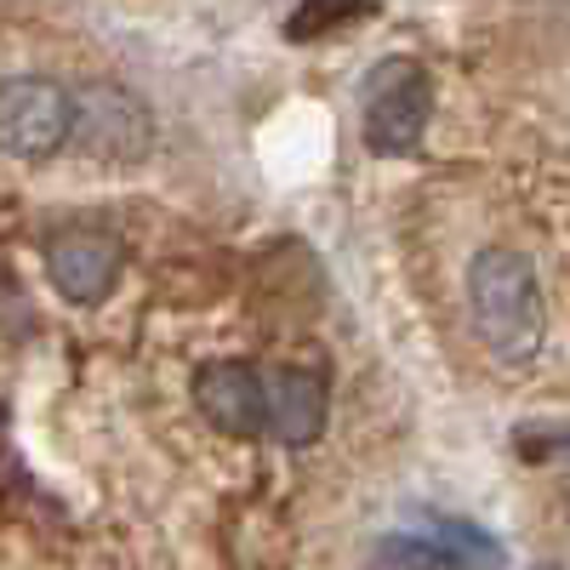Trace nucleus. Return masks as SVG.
<instances>
[{
  "instance_id": "nucleus-8",
  "label": "nucleus",
  "mask_w": 570,
  "mask_h": 570,
  "mask_svg": "<svg viewBox=\"0 0 570 570\" xmlns=\"http://www.w3.org/2000/svg\"><path fill=\"white\" fill-rule=\"evenodd\" d=\"M360 570H462V564L440 542L434 525H422V531H389V537H376L365 548Z\"/></svg>"
},
{
  "instance_id": "nucleus-11",
  "label": "nucleus",
  "mask_w": 570,
  "mask_h": 570,
  "mask_svg": "<svg viewBox=\"0 0 570 570\" xmlns=\"http://www.w3.org/2000/svg\"><path fill=\"white\" fill-rule=\"evenodd\" d=\"M513 445L525 451V456H553V451H570V428L559 422H537V428H519Z\"/></svg>"
},
{
  "instance_id": "nucleus-1",
  "label": "nucleus",
  "mask_w": 570,
  "mask_h": 570,
  "mask_svg": "<svg viewBox=\"0 0 570 570\" xmlns=\"http://www.w3.org/2000/svg\"><path fill=\"white\" fill-rule=\"evenodd\" d=\"M468 314L473 331L485 337V348L502 365H525L537 360L542 337H548V303L531 257H519L508 246H485L468 263Z\"/></svg>"
},
{
  "instance_id": "nucleus-5",
  "label": "nucleus",
  "mask_w": 570,
  "mask_h": 570,
  "mask_svg": "<svg viewBox=\"0 0 570 570\" xmlns=\"http://www.w3.org/2000/svg\"><path fill=\"white\" fill-rule=\"evenodd\" d=\"M120 268H126V246L109 228H63L46 240V274L80 308H98L115 292Z\"/></svg>"
},
{
  "instance_id": "nucleus-6",
  "label": "nucleus",
  "mask_w": 570,
  "mask_h": 570,
  "mask_svg": "<svg viewBox=\"0 0 570 570\" xmlns=\"http://www.w3.org/2000/svg\"><path fill=\"white\" fill-rule=\"evenodd\" d=\"M75 98H80V131H75V142H80L91 160L126 166V160L149 155L155 120H149V109H142L126 86H86V91H75Z\"/></svg>"
},
{
  "instance_id": "nucleus-4",
  "label": "nucleus",
  "mask_w": 570,
  "mask_h": 570,
  "mask_svg": "<svg viewBox=\"0 0 570 570\" xmlns=\"http://www.w3.org/2000/svg\"><path fill=\"white\" fill-rule=\"evenodd\" d=\"M195 394L200 416L212 428H223L228 440H263L268 434V371L246 365V360H206L195 371Z\"/></svg>"
},
{
  "instance_id": "nucleus-10",
  "label": "nucleus",
  "mask_w": 570,
  "mask_h": 570,
  "mask_svg": "<svg viewBox=\"0 0 570 570\" xmlns=\"http://www.w3.org/2000/svg\"><path fill=\"white\" fill-rule=\"evenodd\" d=\"M371 7H297L285 18V35L292 40H320L325 29H343V23H365Z\"/></svg>"
},
{
  "instance_id": "nucleus-2",
  "label": "nucleus",
  "mask_w": 570,
  "mask_h": 570,
  "mask_svg": "<svg viewBox=\"0 0 570 570\" xmlns=\"http://www.w3.org/2000/svg\"><path fill=\"white\" fill-rule=\"evenodd\" d=\"M428 109H434V80H428V69L416 58H383L365 75V91H360L365 149L371 155H411L428 131Z\"/></svg>"
},
{
  "instance_id": "nucleus-3",
  "label": "nucleus",
  "mask_w": 570,
  "mask_h": 570,
  "mask_svg": "<svg viewBox=\"0 0 570 570\" xmlns=\"http://www.w3.org/2000/svg\"><path fill=\"white\" fill-rule=\"evenodd\" d=\"M80 131V98L58 80L18 75L0 80V155L12 160H46Z\"/></svg>"
},
{
  "instance_id": "nucleus-9",
  "label": "nucleus",
  "mask_w": 570,
  "mask_h": 570,
  "mask_svg": "<svg viewBox=\"0 0 570 570\" xmlns=\"http://www.w3.org/2000/svg\"><path fill=\"white\" fill-rule=\"evenodd\" d=\"M428 525L440 531V542L456 553L462 570H502L508 564V548L485 531V525H473V519H456V513H434Z\"/></svg>"
},
{
  "instance_id": "nucleus-7",
  "label": "nucleus",
  "mask_w": 570,
  "mask_h": 570,
  "mask_svg": "<svg viewBox=\"0 0 570 570\" xmlns=\"http://www.w3.org/2000/svg\"><path fill=\"white\" fill-rule=\"evenodd\" d=\"M325 411H331V383L325 371L308 365H274L268 371V440L279 445H314L325 434Z\"/></svg>"
}]
</instances>
